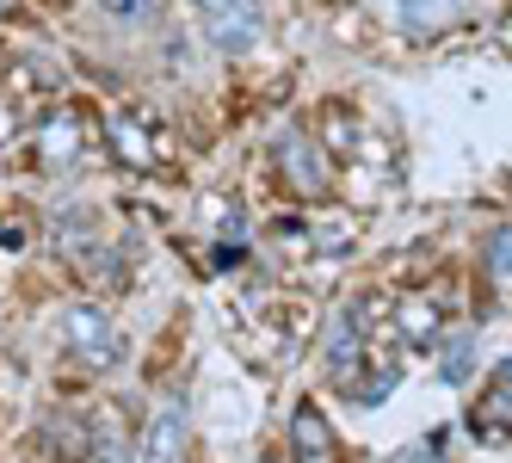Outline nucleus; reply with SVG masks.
Listing matches in <instances>:
<instances>
[{
    "mask_svg": "<svg viewBox=\"0 0 512 463\" xmlns=\"http://www.w3.org/2000/svg\"><path fill=\"white\" fill-rule=\"evenodd\" d=\"M62 346L75 352L87 371H112L118 352H124V340H118V328H112V315L93 309V303H75V309L62 315Z\"/></svg>",
    "mask_w": 512,
    "mask_h": 463,
    "instance_id": "1",
    "label": "nucleus"
},
{
    "mask_svg": "<svg viewBox=\"0 0 512 463\" xmlns=\"http://www.w3.org/2000/svg\"><path fill=\"white\" fill-rule=\"evenodd\" d=\"M210 44L223 56H247L260 44V0H235V7L210 13Z\"/></svg>",
    "mask_w": 512,
    "mask_h": 463,
    "instance_id": "2",
    "label": "nucleus"
},
{
    "mask_svg": "<svg viewBox=\"0 0 512 463\" xmlns=\"http://www.w3.org/2000/svg\"><path fill=\"white\" fill-rule=\"evenodd\" d=\"M278 167H284L290 192H303V198L327 192V167H321V155H315L309 136H278Z\"/></svg>",
    "mask_w": 512,
    "mask_h": 463,
    "instance_id": "3",
    "label": "nucleus"
},
{
    "mask_svg": "<svg viewBox=\"0 0 512 463\" xmlns=\"http://www.w3.org/2000/svg\"><path fill=\"white\" fill-rule=\"evenodd\" d=\"M186 457V402H161L149 420V445H142V463H179Z\"/></svg>",
    "mask_w": 512,
    "mask_h": 463,
    "instance_id": "4",
    "label": "nucleus"
},
{
    "mask_svg": "<svg viewBox=\"0 0 512 463\" xmlns=\"http://www.w3.org/2000/svg\"><path fill=\"white\" fill-rule=\"evenodd\" d=\"M93 463H142V457L130 451V433H124L118 414H99V420H93Z\"/></svg>",
    "mask_w": 512,
    "mask_h": 463,
    "instance_id": "5",
    "label": "nucleus"
},
{
    "mask_svg": "<svg viewBox=\"0 0 512 463\" xmlns=\"http://www.w3.org/2000/svg\"><path fill=\"white\" fill-rule=\"evenodd\" d=\"M463 13V0H401V25L408 31H445Z\"/></svg>",
    "mask_w": 512,
    "mask_h": 463,
    "instance_id": "6",
    "label": "nucleus"
},
{
    "mask_svg": "<svg viewBox=\"0 0 512 463\" xmlns=\"http://www.w3.org/2000/svg\"><path fill=\"white\" fill-rule=\"evenodd\" d=\"M62 463H81V457H93V426H81V420H50V439H44Z\"/></svg>",
    "mask_w": 512,
    "mask_h": 463,
    "instance_id": "7",
    "label": "nucleus"
},
{
    "mask_svg": "<svg viewBox=\"0 0 512 463\" xmlns=\"http://www.w3.org/2000/svg\"><path fill=\"white\" fill-rule=\"evenodd\" d=\"M290 439H297V451H303L309 463L334 451V439H327V420H321L315 408H297V420H290Z\"/></svg>",
    "mask_w": 512,
    "mask_h": 463,
    "instance_id": "8",
    "label": "nucleus"
},
{
    "mask_svg": "<svg viewBox=\"0 0 512 463\" xmlns=\"http://www.w3.org/2000/svg\"><path fill=\"white\" fill-rule=\"evenodd\" d=\"M358 340H364V334H358V322H352V315H340L334 334H327V365H334L340 377L358 365Z\"/></svg>",
    "mask_w": 512,
    "mask_h": 463,
    "instance_id": "9",
    "label": "nucleus"
},
{
    "mask_svg": "<svg viewBox=\"0 0 512 463\" xmlns=\"http://www.w3.org/2000/svg\"><path fill=\"white\" fill-rule=\"evenodd\" d=\"M469 365H475V340H469V334H457V340L445 346V359H438V377L457 383V377H469Z\"/></svg>",
    "mask_w": 512,
    "mask_h": 463,
    "instance_id": "10",
    "label": "nucleus"
},
{
    "mask_svg": "<svg viewBox=\"0 0 512 463\" xmlns=\"http://www.w3.org/2000/svg\"><path fill=\"white\" fill-rule=\"evenodd\" d=\"M488 266H494V272H512V229H500V235L488 241Z\"/></svg>",
    "mask_w": 512,
    "mask_h": 463,
    "instance_id": "11",
    "label": "nucleus"
},
{
    "mask_svg": "<svg viewBox=\"0 0 512 463\" xmlns=\"http://www.w3.org/2000/svg\"><path fill=\"white\" fill-rule=\"evenodd\" d=\"M44 149H50V155H62V149L75 155V118H68V124H50V142H44Z\"/></svg>",
    "mask_w": 512,
    "mask_h": 463,
    "instance_id": "12",
    "label": "nucleus"
},
{
    "mask_svg": "<svg viewBox=\"0 0 512 463\" xmlns=\"http://www.w3.org/2000/svg\"><path fill=\"white\" fill-rule=\"evenodd\" d=\"M99 7H112V13H142L149 0H99Z\"/></svg>",
    "mask_w": 512,
    "mask_h": 463,
    "instance_id": "13",
    "label": "nucleus"
},
{
    "mask_svg": "<svg viewBox=\"0 0 512 463\" xmlns=\"http://www.w3.org/2000/svg\"><path fill=\"white\" fill-rule=\"evenodd\" d=\"M192 7H198V13L210 19V13H223V7H235V0H192Z\"/></svg>",
    "mask_w": 512,
    "mask_h": 463,
    "instance_id": "14",
    "label": "nucleus"
},
{
    "mask_svg": "<svg viewBox=\"0 0 512 463\" xmlns=\"http://www.w3.org/2000/svg\"><path fill=\"white\" fill-rule=\"evenodd\" d=\"M395 463H432V451H401Z\"/></svg>",
    "mask_w": 512,
    "mask_h": 463,
    "instance_id": "15",
    "label": "nucleus"
},
{
    "mask_svg": "<svg viewBox=\"0 0 512 463\" xmlns=\"http://www.w3.org/2000/svg\"><path fill=\"white\" fill-rule=\"evenodd\" d=\"M500 389H512V352L500 359Z\"/></svg>",
    "mask_w": 512,
    "mask_h": 463,
    "instance_id": "16",
    "label": "nucleus"
},
{
    "mask_svg": "<svg viewBox=\"0 0 512 463\" xmlns=\"http://www.w3.org/2000/svg\"><path fill=\"white\" fill-rule=\"evenodd\" d=\"M13 7H19V0H0V13H13Z\"/></svg>",
    "mask_w": 512,
    "mask_h": 463,
    "instance_id": "17",
    "label": "nucleus"
}]
</instances>
